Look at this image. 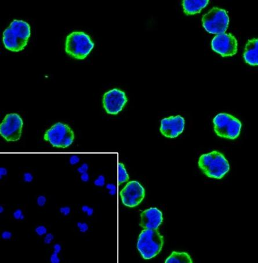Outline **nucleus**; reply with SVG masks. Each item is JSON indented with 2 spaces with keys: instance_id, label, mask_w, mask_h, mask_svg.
I'll use <instances>...</instances> for the list:
<instances>
[{
  "instance_id": "obj_28",
  "label": "nucleus",
  "mask_w": 258,
  "mask_h": 263,
  "mask_svg": "<svg viewBox=\"0 0 258 263\" xmlns=\"http://www.w3.org/2000/svg\"><path fill=\"white\" fill-rule=\"evenodd\" d=\"M53 240V236L51 234H48L45 236V238L44 239V242H45V244H49Z\"/></svg>"
},
{
  "instance_id": "obj_31",
  "label": "nucleus",
  "mask_w": 258,
  "mask_h": 263,
  "mask_svg": "<svg viewBox=\"0 0 258 263\" xmlns=\"http://www.w3.org/2000/svg\"><path fill=\"white\" fill-rule=\"evenodd\" d=\"M24 179L27 182H30L33 180V176L29 173H26L24 174Z\"/></svg>"
},
{
  "instance_id": "obj_25",
  "label": "nucleus",
  "mask_w": 258,
  "mask_h": 263,
  "mask_svg": "<svg viewBox=\"0 0 258 263\" xmlns=\"http://www.w3.org/2000/svg\"><path fill=\"white\" fill-rule=\"evenodd\" d=\"M82 210L84 212L87 213L88 216H91L93 214V209L87 206H84L82 207Z\"/></svg>"
},
{
  "instance_id": "obj_22",
  "label": "nucleus",
  "mask_w": 258,
  "mask_h": 263,
  "mask_svg": "<svg viewBox=\"0 0 258 263\" xmlns=\"http://www.w3.org/2000/svg\"><path fill=\"white\" fill-rule=\"evenodd\" d=\"M78 227L80 228L81 232H86L88 229V226L85 223H78Z\"/></svg>"
},
{
  "instance_id": "obj_14",
  "label": "nucleus",
  "mask_w": 258,
  "mask_h": 263,
  "mask_svg": "<svg viewBox=\"0 0 258 263\" xmlns=\"http://www.w3.org/2000/svg\"><path fill=\"white\" fill-rule=\"evenodd\" d=\"M258 45L257 38L248 40L246 45L244 58L245 62L249 65L255 66L258 65Z\"/></svg>"
},
{
  "instance_id": "obj_1",
  "label": "nucleus",
  "mask_w": 258,
  "mask_h": 263,
  "mask_svg": "<svg viewBox=\"0 0 258 263\" xmlns=\"http://www.w3.org/2000/svg\"><path fill=\"white\" fill-rule=\"evenodd\" d=\"M198 166L206 176L214 179H222L230 170L229 164L224 155L216 151L202 155Z\"/></svg>"
},
{
  "instance_id": "obj_2",
  "label": "nucleus",
  "mask_w": 258,
  "mask_h": 263,
  "mask_svg": "<svg viewBox=\"0 0 258 263\" xmlns=\"http://www.w3.org/2000/svg\"><path fill=\"white\" fill-rule=\"evenodd\" d=\"M94 47V42L84 32H73L66 38V52L77 59L82 60L87 57Z\"/></svg>"
},
{
  "instance_id": "obj_26",
  "label": "nucleus",
  "mask_w": 258,
  "mask_h": 263,
  "mask_svg": "<svg viewBox=\"0 0 258 263\" xmlns=\"http://www.w3.org/2000/svg\"><path fill=\"white\" fill-rule=\"evenodd\" d=\"M88 169V166L86 164H84L80 166V168L78 169V171L80 172V173H84L87 172Z\"/></svg>"
},
{
  "instance_id": "obj_17",
  "label": "nucleus",
  "mask_w": 258,
  "mask_h": 263,
  "mask_svg": "<svg viewBox=\"0 0 258 263\" xmlns=\"http://www.w3.org/2000/svg\"><path fill=\"white\" fill-rule=\"evenodd\" d=\"M190 256L185 252H173L169 257L165 260V263H192Z\"/></svg>"
},
{
  "instance_id": "obj_24",
  "label": "nucleus",
  "mask_w": 258,
  "mask_h": 263,
  "mask_svg": "<svg viewBox=\"0 0 258 263\" xmlns=\"http://www.w3.org/2000/svg\"><path fill=\"white\" fill-rule=\"evenodd\" d=\"M58 253H57V252L54 251V253L52 254L51 257V261L52 263H59L60 260L57 257V254Z\"/></svg>"
},
{
  "instance_id": "obj_12",
  "label": "nucleus",
  "mask_w": 258,
  "mask_h": 263,
  "mask_svg": "<svg viewBox=\"0 0 258 263\" xmlns=\"http://www.w3.org/2000/svg\"><path fill=\"white\" fill-rule=\"evenodd\" d=\"M163 220L161 211L155 207H151L141 214V226L144 229L157 230Z\"/></svg>"
},
{
  "instance_id": "obj_15",
  "label": "nucleus",
  "mask_w": 258,
  "mask_h": 263,
  "mask_svg": "<svg viewBox=\"0 0 258 263\" xmlns=\"http://www.w3.org/2000/svg\"><path fill=\"white\" fill-rule=\"evenodd\" d=\"M9 27L18 37L24 41H28L31 31L30 25L27 22L23 20H14Z\"/></svg>"
},
{
  "instance_id": "obj_23",
  "label": "nucleus",
  "mask_w": 258,
  "mask_h": 263,
  "mask_svg": "<svg viewBox=\"0 0 258 263\" xmlns=\"http://www.w3.org/2000/svg\"><path fill=\"white\" fill-rule=\"evenodd\" d=\"M46 201H47V199L44 196H40L37 198L38 205L40 207H43L45 204Z\"/></svg>"
},
{
  "instance_id": "obj_19",
  "label": "nucleus",
  "mask_w": 258,
  "mask_h": 263,
  "mask_svg": "<svg viewBox=\"0 0 258 263\" xmlns=\"http://www.w3.org/2000/svg\"><path fill=\"white\" fill-rule=\"evenodd\" d=\"M36 232L38 235L42 236L47 233V228L44 226H39L36 229Z\"/></svg>"
},
{
  "instance_id": "obj_6",
  "label": "nucleus",
  "mask_w": 258,
  "mask_h": 263,
  "mask_svg": "<svg viewBox=\"0 0 258 263\" xmlns=\"http://www.w3.org/2000/svg\"><path fill=\"white\" fill-rule=\"evenodd\" d=\"M44 139L54 147L65 148L73 143L74 133L67 125L57 122L45 132Z\"/></svg>"
},
{
  "instance_id": "obj_8",
  "label": "nucleus",
  "mask_w": 258,
  "mask_h": 263,
  "mask_svg": "<svg viewBox=\"0 0 258 263\" xmlns=\"http://www.w3.org/2000/svg\"><path fill=\"white\" fill-rule=\"evenodd\" d=\"M212 49L222 56H232L237 52V41L231 34L221 33L216 35L211 42Z\"/></svg>"
},
{
  "instance_id": "obj_21",
  "label": "nucleus",
  "mask_w": 258,
  "mask_h": 263,
  "mask_svg": "<svg viewBox=\"0 0 258 263\" xmlns=\"http://www.w3.org/2000/svg\"><path fill=\"white\" fill-rule=\"evenodd\" d=\"M14 216L16 219H18H18L23 220L24 218L22 211H21V210H20V209H18L15 211L14 213Z\"/></svg>"
},
{
  "instance_id": "obj_3",
  "label": "nucleus",
  "mask_w": 258,
  "mask_h": 263,
  "mask_svg": "<svg viewBox=\"0 0 258 263\" xmlns=\"http://www.w3.org/2000/svg\"><path fill=\"white\" fill-rule=\"evenodd\" d=\"M163 237L157 230L146 229L139 236L137 248L145 259L153 258L160 253L163 246Z\"/></svg>"
},
{
  "instance_id": "obj_13",
  "label": "nucleus",
  "mask_w": 258,
  "mask_h": 263,
  "mask_svg": "<svg viewBox=\"0 0 258 263\" xmlns=\"http://www.w3.org/2000/svg\"><path fill=\"white\" fill-rule=\"evenodd\" d=\"M3 44L5 47L12 52H18L23 50L28 41L18 37L8 27L3 33Z\"/></svg>"
},
{
  "instance_id": "obj_5",
  "label": "nucleus",
  "mask_w": 258,
  "mask_h": 263,
  "mask_svg": "<svg viewBox=\"0 0 258 263\" xmlns=\"http://www.w3.org/2000/svg\"><path fill=\"white\" fill-rule=\"evenodd\" d=\"M202 26L207 32L213 34L225 33L229 26V18L225 10L214 7L202 18Z\"/></svg>"
},
{
  "instance_id": "obj_32",
  "label": "nucleus",
  "mask_w": 258,
  "mask_h": 263,
  "mask_svg": "<svg viewBox=\"0 0 258 263\" xmlns=\"http://www.w3.org/2000/svg\"><path fill=\"white\" fill-rule=\"evenodd\" d=\"M11 236H12L11 233L10 232H8V231H5L2 234V238L5 239V240L10 239L11 238Z\"/></svg>"
},
{
  "instance_id": "obj_27",
  "label": "nucleus",
  "mask_w": 258,
  "mask_h": 263,
  "mask_svg": "<svg viewBox=\"0 0 258 263\" xmlns=\"http://www.w3.org/2000/svg\"><path fill=\"white\" fill-rule=\"evenodd\" d=\"M80 162V158L76 156V155H73L70 158V162L71 165H75L77 163H78Z\"/></svg>"
},
{
  "instance_id": "obj_18",
  "label": "nucleus",
  "mask_w": 258,
  "mask_h": 263,
  "mask_svg": "<svg viewBox=\"0 0 258 263\" xmlns=\"http://www.w3.org/2000/svg\"><path fill=\"white\" fill-rule=\"evenodd\" d=\"M129 180V176L127 173L125 166L122 163L118 164V183L122 184Z\"/></svg>"
},
{
  "instance_id": "obj_33",
  "label": "nucleus",
  "mask_w": 258,
  "mask_h": 263,
  "mask_svg": "<svg viewBox=\"0 0 258 263\" xmlns=\"http://www.w3.org/2000/svg\"><path fill=\"white\" fill-rule=\"evenodd\" d=\"M81 178L83 182H87L89 180V175L87 172L82 173L81 176Z\"/></svg>"
},
{
  "instance_id": "obj_11",
  "label": "nucleus",
  "mask_w": 258,
  "mask_h": 263,
  "mask_svg": "<svg viewBox=\"0 0 258 263\" xmlns=\"http://www.w3.org/2000/svg\"><path fill=\"white\" fill-rule=\"evenodd\" d=\"M184 124V119L180 115L166 118L161 121L160 131L165 137L175 138L183 132Z\"/></svg>"
},
{
  "instance_id": "obj_20",
  "label": "nucleus",
  "mask_w": 258,
  "mask_h": 263,
  "mask_svg": "<svg viewBox=\"0 0 258 263\" xmlns=\"http://www.w3.org/2000/svg\"><path fill=\"white\" fill-rule=\"evenodd\" d=\"M104 181H105V179H104V176H99L98 178L96 180H95L94 183H95V184L97 186H103V185L104 184Z\"/></svg>"
},
{
  "instance_id": "obj_7",
  "label": "nucleus",
  "mask_w": 258,
  "mask_h": 263,
  "mask_svg": "<svg viewBox=\"0 0 258 263\" xmlns=\"http://www.w3.org/2000/svg\"><path fill=\"white\" fill-rule=\"evenodd\" d=\"M23 122L18 114L6 115L0 126V134L6 141L19 140L22 135Z\"/></svg>"
},
{
  "instance_id": "obj_16",
  "label": "nucleus",
  "mask_w": 258,
  "mask_h": 263,
  "mask_svg": "<svg viewBox=\"0 0 258 263\" xmlns=\"http://www.w3.org/2000/svg\"><path fill=\"white\" fill-rule=\"evenodd\" d=\"M208 0H183L184 12L188 15H192L200 13L209 3Z\"/></svg>"
},
{
  "instance_id": "obj_4",
  "label": "nucleus",
  "mask_w": 258,
  "mask_h": 263,
  "mask_svg": "<svg viewBox=\"0 0 258 263\" xmlns=\"http://www.w3.org/2000/svg\"><path fill=\"white\" fill-rule=\"evenodd\" d=\"M214 131L218 136L234 140L239 136L242 123L233 115L220 113L214 118Z\"/></svg>"
},
{
  "instance_id": "obj_36",
  "label": "nucleus",
  "mask_w": 258,
  "mask_h": 263,
  "mask_svg": "<svg viewBox=\"0 0 258 263\" xmlns=\"http://www.w3.org/2000/svg\"><path fill=\"white\" fill-rule=\"evenodd\" d=\"M3 211V208L2 207H1V213H2Z\"/></svg>"
},
{
  "instance_id": "obj_35",
  "label": "nucleus",
  "mask_w": 258,
  "mask_h": 263,
  "mask_svg": "<svg viewBox=\"0 0 258 263\" xmlns=\"http://www.w3.org/2000/svg\"><path fill=\"white\" fill-rule=\"evenodd\" d=\"M0 173H1V177H2L3 175H6V173H7V172H6V170L5 168H1Z\"/></svg>"
},
{
  "instance_id": "obj_10",
  "label": "nucleus",
  "mask_w": 258,
  "mask_h": 263,
  "mask_svg": "<svg viewBox=\"0 0 258 263\" xmlns=\"http://www.w3.org/2000/svg\"><path fill=\"white\" fill-rule=\"evenodd\" d=\"M128 99L125 92L119 89L110 90L103 95V107L107 113L116 115L122 110Z\"/></svg>"
},
{
  "instance_id": "obj_29",
  "label": "nucleus",
  "mask_w": 258,
  "mask_h": 263,
  "mask_svg": "<svg viewBox=\"0 0 258 263\" xmlns=\"http://www.w3.org/2000/svg\"><path fill=\"white\" fill-rule=\"evenodd\" d=\"M60 211L62 214H63L65 216H67L69 213H70V209L69 207H61L60 209Z\"/></svg>"
},
{
  "instance_id": "obj_34",
  "label": "nucleus",
  "mask_w": 258,
  "mask_h": 263,
  "mask_svg": "<svg viewBox=\"0 0 258 263\" xmlns=\"http://www.w3.org/2000/svg\"><path fill=\"white\" fill-rule=\"evenodd\" d=\"M54 249H55V252H57V253H59V252H60V251H61V246H60L59 244H55V245L54 246Z\"/></svg>"
},
{
  "instance_id": "obj_9",
  "label": "nucleus",
  "mask_w": 258,
  "mask_h": 263,
  "mask_svg": "<svg viewBox=\"0 0 258 263\" xmlns=\"http://www.w3.org/2000/svg\"><path fill=\"white\" fill-rule=\"evenodd\" d=\"M145 195V189L137 181L128 182L120 192L123 204L129 207L139 205L143 200Z\"/></svg>"
},
{
  "instance_id": "obj_30",
  "label": "nucleus",
  "mask_w": 258,
  "mask_h": 263,
  "mask_svg": "<svg viewBox=\"0 0 258 263\" xmlns=\"http://www.w3.org/2000/svg\"><path fill=\"white\" fill-rule=\"evenodd\" d=\"M107 188L110 190V194H112V195H114V194L116 193V187H115V186H114V185H113V184H108V185L107 186Z\"/></svg>"
}]
</instances>
